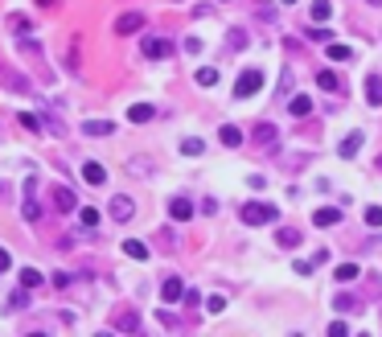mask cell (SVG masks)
Instances as JSON below:
<instances>
[{
	"label": "cell",
	"instance_id": "1f68e13d",
	"mask_svg": "<svg viewBox=\"0 0 382 337\" xmlns=\"http://www.w3.org/2000/svg\"><path fill=\"white\" fill-rule=\"evenodd\" d=\"M226 46H231V50L238 54L243 46H247V29H231V34H226Z\"/></svg>",
	"mask_w": 382,
	"mask_h": 337
},
{
	"label": "cell",
	"instance_id": "8d00e7d4",
	"mask_svg": "<svg viewBox=\"0 0 382 337\" xmlns=\"http://www.w3.org/2000/svg\"><path fill=\"white\" fill-rule=\"evenodd\" d=\"M276 95H292V74H288V70L280 74V86H276Z\"/></svg>",
	"mask_w": 382,
	"mask_h": 337
},
{
	"label": "cell",
	"instance_id": "ee69618b",
	"mask_svg": "<svg viewBox=\"0 0 382 337\" xmlns=\"http://www.w3.org/2000/svg\"><path fill=\"white\" fill-rule=\"evenodd\" d=\"M156 317H161V325H169V329H177V317H173V313H165V308H161Z\"/></svg>",
	"mask_w": 382,
	"mask_h": 337
},
{
	"label": "cell",
	"instance_id": "8fae6325",
	"mask_svg": "<svg viewBox=\"0 0 382 337\" xmlns=\"http://www.w3.org/2000/svg\"><path fill=\"white\" fill-rule=\"evenodd\" d=\"M0 83H4V86H9V91H21V95H29V91H34V86H29V83H25V79H21V74H17V70H9V66H4V70H0Z\"/></svg>",
	"mask_w": 382,
	"mask_h": 337
},
{
	"label": "cell",
	"instance_id": "d6986e66",
	"mask_svg": "<svg viewBox=\"0 0 382 337\" xmlns=\"http://www.w3.org/2000/svg\"><path fill=\"white\" fill-rule=\"evenodd\" d=\"M116 329H124V333H136V329H140V313H136V308L119 313V317H116Z\"/></svg>",
	"mask_w": 382,
	"mask_h": 337
},
{
	"label": "cell",
	"instance_id": "7c38bea8",
	"mask_svg": "<svg viewBox=\"0 0 382 337\" xmlns=\"http://www.w3.org/2000/svg\"><path fill=\"white\" fill-rule=\"evenodd\" d=\"M161 296H165V304H177L185 296V284L177 280V276H169L165 284H161Z\"/></svg>",
	"mask_w": 382,
	"mask_h": 337
},
{
	"label": "cell",
	"instance_id": "5b68a950",
	"mask_svg": "<svg viewBox=\"0 0 382 337\" xmlns=\"http://www.w3.org/2000/svg\"><path fill=\"white\" fill-rule=\"evenodd\" d=\"M107 214H111L116 222H128L136 214V202H132V198H124V193H116V198L107 202Z\"/></svg>",
	"mask_w": 382,
	"mask_h": 337
},
{
	"label": "cell",
	"instance_id": "74e56055",
	"mask_svg": "<svg viewBox=\"0 0 382 337\" xmlns=\"http://www.w3.org/2000/svg\"><path fill=\"white\" fill-rule=\"evenodd\" d=\"M366 222H370V226H382V206H370V210H366Z\"/></svg>",
	"mask_w": 382,
	"mask_h": 337
},
{
	"label": "cell",
	"instance_id": "44dd1931",
	"mask_svg": "<svg viewBox=\"0 0 382 337\" xmlns=\"http://www.w3.org/2000/svg\"><path fill=\"white\" fill-rule=\"evenodd\" d=\"M218 140H222L226 149H238V144H243V132H238L234 124H222V132H218Z\"/></svg>",
	"mask_w": 382,
	"mask_h": 337
},
{
	"label": "cell",
	"instance_id": "2e32d148",
	"mask_svg": "<svg viewBox=\"0 0 382 337\" xmlns=\"http://www.w3.org/2000/svg\"><path fill=\"white\" fill-rule=\"evenodd\" d=\"M276 243H280L283 251H296V247H300V231H296V226H280V231H276Z\"/></svg>",
	"mask_w": 382,
	"mask_h": 337
},
{
	"label": "cell",
	"instance_id": "4316f807",
	"mask_svg": "<svg viewBox=\"0 0 382 337\" xmlns=\"http://www.w3.org/2000/svg\"><path fill=\"white\" fill-rule=\"evenodd\" d=\"M316 86H321V91H341V79H337L333 70H321V74H316Z\"/></svg>",
	"mask_w": 382,
	"mask_h": 337
},
{
	"label": "cell",
	"instance_id": "836d02e7",
	"mask_svg": "<svg viewBox=\"0 0 382 337\" xmlns=\"http://www.w3.org/2000/svg\"><path fill=\"white\" fill-rule=\"evenodd\" d=\"M288 111H292V116H308V111H313V99H304V95H296Z\"/></svg>",
	"mask_w": 382,
	"mask_h": 337
},
{
	"label": "cell",
	"instance_id": "f1b7e54d",
	"mask_svg": "<svg viewBox=\"0 0 382 337\" xmlns=\"http://www.w3.org/2000/svg\"><path fill=\"white\" fill-rule=\"evenodd\" d=\"M25 304H29V288L21 284L17 292H13V296H9V313H17V308H25Z\"/></svg>",
	"mask_w": 382,
	"mask_h": 337
},
{
	"label": "cell",
	"instance_id": "ffe728a7",
	"mask_svg": "<svg viewBox=\"0 0 382 337\" xmlns=\"http://www.w3.org/2000/svg\"><path fill=\"white\" fill-rule=\"evenodd\" d=\"M152 156H132V161H128V173H136V177H152Z\"/></svg>",
	"mask_w": 382,
	"mask_h": 337
},
{
	"label": "cell",
	"instance_id": "60d3db41",
	"mask_svg": "<svg viewBox=\"0 0 382 337\" xmlns=\"http://www.w3.org/2000/svg\"><path fill=\"white\" fill-rule=\"evenodd\" d=\"M329 333H333V337H349V325H346V321H333Z\"/></svg>",
	"mask_w": 382,
	"mask_h": 337
},
{
	"label": "cell",
	"instance_id": "8992f818",
	"mask_svg": "<svg viewBox=\"0 0 382 337\" xmlns=\"http://www.w3.org/2000/svg\"><path fill=\"white\" fill-rule=\"evenodd\" d=\"M140 29H144V13H124V17L116 21L119 37H132V34H140Z\"/></svg>",
	"mask_w": 382,
	"mask_h": 337
},
{
	"label": "cell",
	"instance_id": "d4e9b609",
	"mask_svg": "<svg viewBox=\"0 0 382 337\" xmlns=\"http://www.w3.org/2000/svg\"><path fill=\"white\" fill-rule=\"evenodd\" d=\"M308 13H313L316 25H325V21L333 17V4H329V0H313V9H308Z\"/></svg>",
	"mask_w": 382,
	"mask_h": 337
},
{
	"label": "cell",
	"instance_id": "9a60e30c",
	"mask_svg": "<svg viewBox=\"0 0 382 337\" xmlns=\"http://www.w3.org/2000/svg\"><path fill=\"white\" fill-rule=\"evenodd\" d=\"M116 124L111 119H83V136H111Z\"/></svg>",
	"mask_w": 382,
	"mask_h": 337
},
{
	"label": "cell",
	"instance_id": "9c48e42d",
	"mask_svg": "<svg viewBox=\"0 0 382 337\" xmlns=\"http://www.w3.org/2000/svg\"><path fill=\"white\" fill-rule=\"evenodd\" d=\"M169 218H173V222H189V218H193V202H189V198H173V202H169Z\"/></svg>",
	"mask_w": 382,
	"mask_h": 337
},
{
	"label": "cell",
	"instance_id": "e0dca14e",
	"mask_svg": "<svg viewBox=\"0 0 382 337\" xmlns=\"http://www.w3.org/2000/svg\"><path fill=\"white\" fill-rule=\"evenodd\" d=\"M366 103H370V107H382V74H370V79H366Z\"/></svg>",
	"mask_w": 382,
	"mask_h": 337
},
{
	"label": "cell",
	"instance_id": "83f0119b",
	"mask_svg": "<svg viewBox=\"0 0 382 337\" xmlns=\"http://www.w3.org/2000/svg\"><path fill=\"white\" fill-rule=\"evenodd\" d=\"M124 255H128V259H149V247H144L140 238H128V243H124Z\"/></svg>",
	"mask_w": 382,
	"mask_h": 337
},
{
	"label": "cell",
	"instance_id": "6da1fadb",
	"mask_svg": "<svg viewBox=\"0 0 382 337\" xmlns=\"http://www.w3.org/2000/svg\"><path fill=\"white\" fill-rule=\"evenodd\" d=\"M243 226H271V222L280 218V206H267V202H247L243 206Z\"/></svg>",
	"mask_w": 382,
	"mask_h": 337
},
{
	"label": "cell",
	"instance_id": "277c9868",
	"mask_svg": "<svg viewBox=\"0 0 382 337\" xmlns=\"http://www.w3.org/2000/svg\"><path fill=\"white\" fill-rule=\"evenodd\" d=\"M140 50H144V58L161 62V58H173V41H169V37H144Z\"/></svg>",
	"mask_w": 382,
	"mask_h": 337
},
{
	"label": "cell",
	"instance_id": "3957f363",
	"mask_svg": "<svg viewBox=\"0 0 382 337\" xmlns=\"http://www.w3.org/2000/svg\"><path fill=\"white\" fill-rule=\"evenodd\" d=\"M25 222H41V206H37V177H25V206H21Z\"/></svg>",
	"mask_w": 382,
	"mask_h": 337
},
{
	"label": "cell",
	"instance_id": "f546056e",
	"mask_svg": "<svg viewBox=\"0 0 382 337\" xmlns=\"http://www.w3.org/2000/svg\"><path fill=\"white\" fill-rule=\"evenodd\" d=\"M193 79H198V86H218V70L214 66H201Z\"/></svg>",
	"mask_w": 382,
	"mask_h": 337
},
{
	"label": "cell",
	"instance_id": "ab89813d",
	"mask_svg": "<svg viewBox=\"0 0 382 337\" xmlns=\"http://www.w3.org/2000/svg\"><path fill=\"white\" fill-rule=\"evenodd\" d=\"M292 271H296V276H313V263H308V259H296V263H292Z\"/></svg>",
	"mask_w": 382,
	"mask_h": 337
},
{
	"label": "cell",
	"instance_id": "f35d334b",
	"mask_svg": "<svg viewBox=\"0 0 382 337\" xmlns=\"http://www.w3.org/2000/svg\"><path fill=\"white\" fill-rule=\"evenodd\" d=\"M201 46H206L201 37H185V54H201Z\"/></svg>",
	"mask_w": 382,
	"mask_h": 337
},
{
	"label": "cell",
	"instance_id": "4fadbf2b",
	"mask_svg": "<svg viewBox=\"0 0 382 337\" xmlns=\"http://www.w3.org/2000/svg\"><path fill=\"white\" fill-rule=\"evenodd\" d=\"M251 140H255L259 149H271V144H276L280 136H276V128H271V124H255V132H251Z\"/></svg>",
	"mask_w": 382,
	"mask_h": 337
},
{
	"label": "cell",
	"instance_id": "7a4b0ae2",
	"mask_svg": "<svg viewBox=\"0 0 382 337\" xmlns=\"http://www.w3.org/2000/svg\"><path fill=\"white\" fill-rule=\"evenodd\" d=\"M263 91V70H243L238 79H234V99H251V95H259Z\"/></svg>",
	"mask_w": 382,
	"mask_h": 337
},
{
	"label": "cell",
	"instance_id": "d590c367",
	"mask_svg": "<svg viewBox=\"0 0 382 337\" xmlns=\"http://www.w3.org/2000/svg\"><path fill=\"white\" fill-rule=\"evenodd\" d=\"M9 29H13L17 37H25V34H29V21H25V17H9Z\"/></svg>",
	"mask_w": 382,
	"mask_h": 337
},
{
	"label": "cell",
	"instance_id": "bcb514c9",
	"mask_svg": "<svg viewBox=\"0 0 382 337\" xmlns=\"http://www.w3.org/2000/svg\"><path fill=\"white\" fill-rule=\"evenodd\" d=\"M370 4H374V9H382V0H370Z\"/></svg>",
	"mask_w": 382,
	"mask_h": 337
},
{
	"label": "cell",
	"instance_id": "603a6c76",
	"mask_svg": "<svg viewBox=\"0 0 382 337\" xmlns=\"http://www.w3.org/2000/svg\"><path fill=\"white\" fill-rule=\"evenodd\" d=\"M333 276H337V284H353V280L362 276V268H358V263H341V268L333 271Z\"/></svg>",
	"mask_w": 382,
	"mask_h": 337
},
{
	"label": "cell",
	"instance_id": "f6af8a7d",
	"mask_svg": "<svg viewBox=\"0 0 382 337\" xmlns=\"http://www.w3.org/2000/svg\"><path fill=\"white\" fill-rule=\"evenodd\" d=\"M9 268H13V255H9L4 247H0V271H9Z\"/></svg>",
	"mask_w": 382,
	"mask_h": 337
},
{
	"label": "cell",
	"instance_id": "7dc6e473",
	"mask_svg": "<svg viewBox=\"0 0 382 337\" xmlns=\"http://www.w3.org/2000/svg\"><path fill=\"white\" fill-rule=\"evenodd\" d=\"M283 4H296V0H283Z\"/></svg>",
	"mask_w": 382,
	"mask_h": 337
},
{
	"label": "cell",
	"instance_id": "484cf974",
	"mask_svg": "<svg viewBox=\"0 0 382 337\" xmlns=\"http://www.w3.org/2000/svg\"><path fill=\"white\" fill-rule=\"evenodd\" d=\"M21 284H25L29 292H34V288H41V284H46V276H41L37 268H21Z\"/></svg>",
	"mask_w": 382,
	"mask_h": 337
},
{
	"label": "cell",
	"instance_id": "ac0fdd59",
	"mask_svg": "<svg viewBox=\"0 0 382 337\" xmlns=\"http://www.w3.org/2000/svg\"><path fill=\"white\" fill-rule=\"evenodd\" d=\"M152 116H156L152 103H136V107H128V119H132V124H149Z\"/></svg>",
	"mask_w": 382,
	"mask_h": 337
},
{
	"label": "cell",
	"instance_id": "ba28073f",
	"mask_svg": "<svg viewBox=\"0 0 382 337\" xmlns=\"http://www.w3.org/2000/svg\"><path fill=\"white\" fill-rule=\"evenodd\" d=\"M54 206H58L62 214L79 210V198H74V189H70V186H54Z\"/></svg>",
	"mask_w": 382,
	"mask_h": 337
},
{
	"label": "cell",
	"instance_id": "e575fe53",
	"mask_svg": "<svg viewBox=\"0 0 382 337\" xmlns=\"http://www.w3.org/2000/svg\"><path fill=\"white\" fill-rule=\"evenodd\" d=\"M21 128H29V132H41V116H34V111H21Z\"/></svg>",
	"mask_w": 382,
	"mask_h": 337
},
{
	"label": "cell",
	"instance_id": "52a82bcc",
	"mask_svg": "<svg viewBox=\"0 0 382 337\" xmlns=\"http://www.w3.org/2000/svg\"><path fill=\"white\" fill-rule=\"evenodd\" d=\"M341 218H346V210H341V206H321V210L313 214V226H337Z\"/></svg>",
	"mask_w": 382,
	"mask_h": 337
},
{
	"label": "cell",
	"instance_id": "7bdbcfd3",
	"mask_svg": "<svg viewBox=\"0 0 382 337\" xmlns=\"http://www.w3.org/2000/svg\"><path fill=\"white\" fill-rule=\"evenodd\" d=\"M206 308H210V313H222V308H226V301H222V296H210V301H206Z\"/></svg>",
	"mask_w": 382,
	"mask_h": 337
},
{
	"label": "cell",
	"instance_id": "cb8c5ba5",
	"mask_svg": "<svg viewBox=\"0 0 382 337\" xmlns=\"http://www.w3.org/2000/svg\"><path fill=\"white\" fill-rule=\"evenodd\" d=\"M333 308H337V313H362V301H358V296H346V292H341V296L333 301Z\"/></svg>",
	"mask_w": 382,
	"mask_h": 337
},
{
	"label": "cell",
	"instance_id": "5bb4252c",
	"mask_svg": "<svg viewBox=\"0 0 382 337\" xmlns=\"http://www.w3.org/2000/svg\"><path fill=\"white\" fill-rule=\"evenodd\" d=\"M83 181H86V186H103V181H107V168H103L99 161H86V165H83Z\"/></svg>",
	"mask_w": 382,
	"mask_h": 337
},
{
	"label": "cell",
	"instance_id": "7402d4cb",
	"mask_svg": "<svg viewBox=\"0 0 382 337\" xmlns=\"http://www.w3.org/2000/svg\"><path fill=\"white\" fill-rule=\"evenodd\" d=\"M325 54H329L333 62H353V50H349V46H341V41H329V46H325Z\"/></svg>",
	"mask_w": 382,
	"mask_h": 337
},
{
	"label": "cell",
	"instance_id": "d6a6232c",
	"mask_svg": "<svg viewBox=\"0 0 382 337\" xmlns=\"http://www.w3.org/2000/svg\"><path fill=\"white\" fill-rule=\"evenodd\" d=\"M181 152H185V156H201V152H206V144H201L198 136H189V140H181Z\"/></svg>",
	"mask_w": 382,
	"mask_h": 337
},
{
	"label": "cell",
	"instance_id": "c3c4849f",
	"mask_svg": "<svg viewBox=\"0 0 382 337\" xmlns=\"http://www.w3.org/2000/svg\"><path fill=\"white\" fill-rule=\"evenodd\" d=\"M378 168H382V156H378Z\"/></svg>",
	"mask_w": 382,
	"mask_h": 337
},
{
	"label": "cell",
	"instance_id": "30bf717a",
	"mask_svg": "<svg viewBox=\"0 0 382 337\" xmlns=\"http://www.w3.org/2000/svg\"><path fill=\"white\" fill-rule=\"evenodd\" d=\"M362 140H366L362 132H349L346 140H341V144H337V152H341V161H353V156H358V152H362Z\"/></svg>",
	"mask_w": 382,
	"mask_h": 337
},
{
	"label": "cell",
	"instance_id": "4dcf8cb0",
	"mask_svg": "<svg viewBox=\"0 0 382 337\" xmlns=\"http://www.w3.org/2000/svg\"><path fill=\"white\" fill-rule=\"evenodd\" d=\"M79 222L83 226H99V210L95 206H79Z\"/></svg>",
	"mask_w": 382,
	"mask_h": 337
},
{
	"label": "cell",
	"instance_id": "b9f144b4",
	"mask_svg": "<svg viewBox=\"0 0 382 337\" xmlns=\"http://www.w3.org/2000/svg\"><path fill=\"white\" fill-rule=\"evenodd\" d=\"M313 41H321V46H329V41H333V34H329V29H321V25H316V29H313Z\"/></svg>",
	"mask_w": 382,
	"mask_h": 337
}]
</instances>
